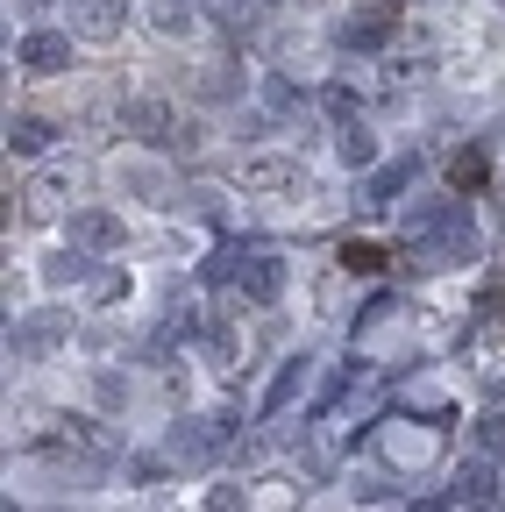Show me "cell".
<instances>
[{"label":"cell","instance_id":"obj_1","mask_svg":"<svg viewBox=\"0 0 505 512\" xmlns=\"http://www.w3.org/2000/svg\"><path fill=\"white\" fill-rule=\"evenodd\" d=\"M406 249L420 256L427 271H449V264H470L477 256V221L463 200H420L406 214Z\"/></svg>","mask_w":505,"mask_h":512},{"label":"cell","instance_id":"obj_2","mask_svg":"<svg viewBox=\"0 0 505 512\" xmlns=\"http://www.w3.org/2000/svg\"><path fill=\"white\" fill-rule=\"evenodd\" d=\"M65 335H72V313H22L15 328H8V356L15 363H43Z\"/></svg>","mask_w":505,"mask_h":512},{"label":"cell","instance_id":"obj_3","mask_svg":"<svg viewBox=\"0 0 505 512\" xmlns=\"http://www.w3.org/2000/svg\"><path fill=\"white\" fill-rule=\"evenodd\" d=\"M377 448H385V463H399V470H427V463L441 456V427L385 420V427H377Z\"/></svg>","mask_w":505,"mask_h":512},{"label":"cell","instance_id":"obj_4","mask_svg":"<svg viewBox=\"0 0 505 512\" xmlns=\"http://www.w3.org/2000/svg\"><path fill=\"white\" fill-rule=\"evenodd\" d=\"M392 29H399V8H392V0H363L356 15H342L335 43H342V50H385Z\"/></svg>","mask_w":505,"mask_h":512},{"label":"cell","instance_id":"obj_5","mask_svg":"<svg viewBox=\"0 0 505 512\" xmlns=\"http://www.w3.org/2000/svg\"><path fill=\"white\" fill-rule=\"evenodd\" d=\"M235 285H242V299L271 306V299L285 292V256L264 249V242H249V249H242V264H235Z\"/></svg>","mask_w":505,"mask_h":512},{"label":"cell","instance_id":"obj_6","mask_svg":"<svg viewBox=\"0 0 505 512\" xmlns=\"http://www.w3.org/2000/svg\"><path fill=\"white\" fill-rule=\"evenodd\" d=\"M121 121H129V136H143V143H193V128H178V114L164 107V100H129L121 107Z\"/></svg>","mask_w":505,"mask_h":512},{"label":"cell","instance_id":"obj_7","mask_svg":"<svg viewBox=\"0 0 505 512\" xmlns=\"http://www.w3.org/2000/svg\"><path fill=\"white\" fill-rule=\"evenodd\" d=\"M65 22L79 36H121V22H129V0H65Z\"/></svg>","mask_w":505,"mask_h":512},{"label":"cell","instance_id":"obj_8","mask_svg":"<svg viewBox=\"0 0 505 512\" xmlns=\"http://www.w3.org/2000/svg\"><path fill=\"white\" fill-rule=\"evenodd\" d=\"M228 413H214V420H178V434H171V456H185V463H200V456H214V448L228 441Z\"/></svg>","mask_w":505,"mask_h":512},{"label":"cell","instance_id":"obj_9","mask_svg":"<svg viewBox=\"0 0 505 512\" xmlns=\"http://www.w3.org/2000/svg\"><path fill=\"white\" fill-rule=\"evenodd\" d=\"M72 64V36L65 29H29L22 36V72H65Z\"/></svg>","mask_w":505,"mask_h":512},{"label":"cell","instance_id":"obj_10","mask_svg":"<svg viewBox=\"0 0 505 512\" xmlns=\"http://www.w3.org/2000/svg\"><path fill=\"white\" fill-rule=\"evenodd\" d=\"M413 171H420V157H399V164H385L370 185H363V214H392V200L413 185Z\"/></svg>","mask_w":505,"mask_h":512},{"label":"cell","instance_id":"obj_11","mask_svg":"<svg viewBox=\"0 0 505 512\" xmlns=\"http://www.w3.org/2000/svg\"><path fill=\"white\" fill-rule=\"evenodd\" d=\"M306 377H313V356H285L278 377H271V392H264V420H278L299 392H306Z\"/></svg>","mask_w":505,"mask_h":512},{"label":"cell","instance_id":"obj_12","mask_svg":"<svg viewBox=\"0 0 505 512\" xmlns=\"http://www.w3.org/2000/svg\"><path fill=\"white\" fill-rule=\"evenodd\" d=\"M306 171H299V157H257V164H242V185L249 192H292Z\"/></svg>","mask_w":505,"mask_h":512},{"label":"cell","instance_id":"obj_13","mask_svg":"<svg viewBox=\"0 0 505 512\" xmlns=\"http://www.w3.org/2000/svg\"><path fill=\"white\" fill-rule=\"evenodd\" d=\"M121 242V221L107 207H79L72 214V249H114Z\"/></svg>","mask_w":505,"mask_h":512},{"label":"cell","instance_id":"obj_14","mask_svg":"<svg viewBox=\"0 0 505 512\" xmlns=\"http://www.w3.org/2000/svg\"><path fill=\"white\" fill-rule=\"evenodd\" d=\"M207 15L221 22V36L242 50V43H257V0H207Z\"/></svg>","mask_w":505,"mask_h":512},{"label":"cell","instance_id":"obj_15","mask_svg":"<svg viewBox=\"0 0 505 512\" xmlns=\"http://www.w3.org/2000/svg\"><path fill=\"white\" fill-rule=\"evenodd\" d=\"M449 498H456V505H470V512H477V505H491V498H498V470H491L484 456H477V463H463Z\"/></svg>","mask_w":505,"mask_h":512},{"label":"cell","instance_id":"obj_16","mask_svg":"<svg viewBox=\"0 0 505 512\" xmlns=\"http://www.w3.org/2000/svg\"><path fill=\"white\" fill-rule=\"evenodd\" d=\"M50 143H57V128H50L43 114H15V121H8V150H15V157H43Z\"/></svg>","mask_w":505,"mask_h":512},{"label":"cell","instance_id":"obj_17","mask_svg":"<svg viewBox=\"0 0 505 512\" xmlns=\"http://www.w3.org/2000/svg\"><path fill=\"white\" fill-rule=\"evenodd\" d=\"M335 157H342L349 171H370V164H377V136H370L363 121H342V136H335Z\"/></svg>","mask_w":505,"mask_h":512},{"label":"cell","instance_id":"obj_18","mask_svg":"<svg viewBox=\"0 0 505 512\" xmlns=\"http://www.w3.org/2000/svg\"><path fill=\"white\" fill-rule=\"evenodd\" d=\"M193 22H200L193 0H150V29L157 36H193Z\"/></svg>","mask_w":505,"mask_h":512},{"label":"cell","instance_id":"obj_19","mask_svg":"<svg viewBox=\"0 0 505 512\" xmlns=\"http://www.w3.org/2000/svg\"><path fill=\"white\" fill-rule=\"evenodd\" d=\"M392 320H399V299H392V292H377V299H370V306L356 313V328H349V342H370L377 328H392Z\"/></svg>","mask_w":505,"mask_h":512},{"label":"cell","instance_id":"obj_20","mask_svg":"<svg viewBox=\"0 0 505 512\" xmlns=\"http://www.w3.org/2000/svg\"><path fill=\"white\" fill-rule=\"evenodd\" d=\"M79 278H93V256L86 249H65V256H50V264H43V285H79Z\"/></svg>","mask_w":505,"mask_h":512},{"label":"cell","instance_id":"obj_21","mask_svg":"<svg viewBox=\"0 0 505 512\" xmlns=\"http://www.w3.org/2000/svg\"><path fill=\"white\" fill-rule=\"evenodd\" d=\"M449 178H456V185H463V192H477V185H484V178H491V157H484V150H477V143H470V150H456V164H449Z\"/></svg>","mask_w":505,"mask_h":512},{"label":"cell","instance_id":"obj_22","mask_svg":"<svg viewBox=\"0 0 505 512\" xmlns=\"http://www.w3.org/2000/svg\"><path fill=\"white\" fill-rule=\"evenodd\" d=\"M342 271L377 278V271H385V249H377V242H342Z\"/></svg>","mask_w":505,"mask_h":512},{"label":"cell","instance_id":"obj_23","mask_svg":"<svg viewBox=\"0 0 505 512\" xmlns=\"http://www.w3.org/2000/svg\"><path fill=\"white\" fill-rule=\"evenodd\" d=\"M242 93V72H235V64H214V72L200 79V100H235Z\"/></svg>","mask_w":505,"mask_h":512},{"label":"cell","instance_id":"obj_24","mask_svg":"<svg viewBox=\"0 0 505 512\" xmlns=\"http://www.w3.org/2000/svg\"><path fill=\"white\" fill-rule=\"evenodd\" d=\"M57 192H65V171H43V178L29 185V207H36V214H50V207H57Z\"/></svg>","mask_w":505,"mask_h":512},{"label":"cell","instance_id":"obj_25","mask_svg":"<svg viewBox=\"0 0 505 512\" xmlns=\"http://www.w3.org/2000/svg\"><path fill=\"white\" fill-rule=\"evenodd\" d=\"M299 100H306V93H299L292 79H264V107H271V114H292Z\"/></svg>","mask_w":505,"mask_h":512},{"label":"cell","instance_id":"obj_26","mask_svg":"<svg viewBox=\"0 0 505 512\" xmlns=\"http://www.w3.org/2000/svg\"><path fill=\"white\" fill-rule=\"evenodd\" d=\"M121 185L143 192V200H157V192H164V171H157V164H136V171H121Z\"/></svg>","mask_w":505,"mask_h":512},{"label":"cell","instance_id":"obj_27","mask_svg":"<svg viewBox=\"0 0 505 512\" xmlns=\"http://www.w3.org/2000/svg\"><path fill=\"white\" fill-rule=\"evenodd\" d=\"M207 512H249V491H242V484H214Z\"/></svg>","mask_w":505,"mask_h":512},{"label":"cell","instance_id":"obj_28","mask_svg":"<svg viewBox=\"0 0 505 512\" xmlns=\"http://www.w3.org/2000/svg\"><path fill=\"white\" fill-rule=\"evenodd\" d=\"M93 392H100V406H129V384H121L114 370H100V377H93Z\"/></svg>","mask_w":505,"mask_h":512},{"label":"cell","instance_id":"obj_29","mask_svg":"<svg viewBox=\"0 0 505 512\" xmlns=\"http://www.w3.org/2000/svg\"><path fill=\"white\" fill-rule=\"evenodd\" d=\"M505 306V271H491L484 285H477V313H498Z\"/></svg>","mask_w":505,"mask_h":512},{"label":"cell","instance_id":"obj_30","mask_svg":"<svg viewBox=\"0 0 505 512\" xmlns=\"http://www.w3.org/2000/svg\"><path fill=\"white\" fill-rule=\"evenodd\" d=\"M207 356H214V363H228V356H235V335H228V320H214V328H207Z\"/></svg>","mask_w":505,"mask_h":512},{"label":"cell","instance_id":"obj_31","mask_svg":"<svg viewBox=\"0 0 505 512\" xmlns=\"http://www.w3.org/2000/svg\"><path fill=\"white\" fill-rule=\"evenodd\" d=\"M8 8H15V15H43V8H50V0H8Z\"/></svg>","mask_w":505,"mask_h":512},{"label":"cell","instance_id":"obj_32","mask_svg":"<svg viewBox=\"0 0 505 512\" xmlns=\"http://www.w3.org/2000/svg\"><path fill=\"white\" fill-rule=\"evenodd\" d=\"M498 8H505V0H498Z\"/></svg>","mask_w":505,"mask_h":512}]
</instances>
